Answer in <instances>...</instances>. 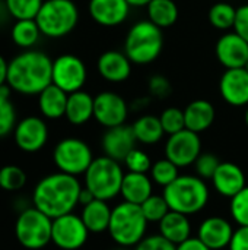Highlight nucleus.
I'll use <instances>...</instances> for the list:
<instances>
[{"instance_id": "1", "label": "nucleus", "mask_w": 248, "mask_h": 250, "mask_svg": "<svg viewBox=\"0 0 248 250\" xmlns=\"http://www.w3.org/2000/svg\"><path fill=\"white\" fill-rule=\"evenodd\" d=\"M53 83V60L39 50H23L9 62L7 86L20 95H39Z\"/></svg>"}, {"instance_id": "2", "label": "nucleus", "mask_w": 248, "mask_h": 250, "mask_svg": "<svg viewBox=\"0 0 248 250\" xmlns=\"http://www.w3.org/2000/svg\"><path fill=\"white\" fill-rule=\"evenodd\" d=\"M82 185L76 176L66 173H53L41 179L32 193L34 207L47 214L50 218H57L70 214L79 205Z\"/></svg>"}, {"instance_id": "3", "label": "nucleus", "mask_w": 248, "mask_h": 250, "mask_svg": "<svg viewBox=\"0 0 248 250\" xmlns=\"http://www.w3.org/2000/svg\"><path fill=\"white\" fill-rule=\"evenodd\" d=\"M164 198L171 211L194 215L205 209L209 202V188L199 176H178L170 186L164 188Z\"/></svg>"}, {"instance_id": "4", "label": "nucleus", "mask_w": 248, "mask_h": 250, "mask_svg": "<svg viewBox=\"0 0 248 250\" xmlns=\"http://www.w3.org/2000/svg\"><path fill=\"white\" fill-rule=\"evenodd\" d=\"M164 47L162 29L149 19L132 25L124 40V53L134 64L153 63Z\"/></svg>"}, {"instance_id": "5", "label": "nucleus", "mask_w": 248, "mask_h": 250, "mask_svg": "<svg viewBox=\"0 0 248 250\" xmlns=\"http://www.w3.org/2000/svg\"><path fill=\"white\" fill-rule=\"evenodd\" d=\"M146 229L148 220L140 205L124 201L113 208L108 233L117 246L134 248L145 239Z\"/></svg>"}, {"instance_id": "6", "label": "nucleus", "mask_w": 248, "mask_h": 250, "mask_svg": "<svg viewBox=\"0 0 248 250\" xmlns=\"http://www.w3.org/2000/svg\"><path fill=\"white\" fill-rule=\"evenodd\" d=\"M35 21L44 37L63 38L76 28L79 9L73 0H44Z\"/></svg>"}, {"instance_id": "7", "label": "nucleus", "mask_w": 248, "mask_h": 250, "mask_svg": "<svg viewBox=\"0 0 248 250\" xmlns=\"http://www.w3.org/2000/svg\"><path fill=\"white\" fill-rule=\"evenodd\" d=\"M85 176V188L92 192L96 199H114L120 190L124 179L123 168L118 161L104 155L94 158Z\"/></svg>"}, {"instance_id": "8", "label": "nucleus", "mask_w": 248, "mask_h": 250, "mask_svg": "<svg viewBox=\"0 0 248 250\" xmlns=\"http://www.w3.org/2000/svg\"><path fill=\"white\" fill-rule=\"evenodd\" d=\"M51 229L53 218L32 207L19 214L15 223V236L25 249L38 250L51 242Z\"/></svg>"}, {"instance_id": "9", "label": "nucleus", "mask_w": 248, "mask_h": 250, "mask_svg": "<svg viewBox=\"0 0 248 250\" xmlns=\"http://www.w3.org/2000/svg\"><path fill=\"white\" fill-rule=\"evenodd\" d=\"M53 160L58 171L77 177L86 173L94 161V155L85 141L77 138H64L56 145Z\"/></svg>"}, {"instance_id": "10", "label": "nucleus", "mask_w": 248, "mask_h": 250, "mask_svg": "<svg viewBox=\"0 0 248 250\" xmlns=\"http://www.w3.org/2000/svg\"><path fill=\"white\" fill-rule=\"evenodd\" d=\"M88 70L83 60L75 54H61L53 60V83L67 94L80 91Z\"/></svg>"}, {"instance_id": "11", "label": "nucleus", "mask_w": 248, "mask_h": 250, "mask_svg": "<svg viewBox=\"0 0 248 250\" xmlns=\"http://www.w3.org/2000/svg\"><path fill=\"white\" fill-rule=\"evenodd\" d=\"M89 236L82 217L75 215L73 212L57 217L53 220L51 229V242L63 250L80 249Z\"/></svg>"}, {"instance_id": "12", "label": "nucleus", "mask_w": 248, "mask_h": 250, "mask_svg": "<svg viewBox=\"0 0 248 250\" xmlns=\"http://www.w3.org/2000/svg\"><path fill=\"white\" fill-rule=\"evenodd\" d=\"M202 154V141L199 133L184 129L178 133L170 135L165 144V157L178 168L189 167L196 163Z\"/></svg>"}, {"instance_id": "13", "label": "nucleus", "mask_w": 248, "mask_h": 250, "mask_svg": "<svg viewBox=\"0 0 248 250\" xmlns=\"http://www.w3.org/2000/svg\"><path fill=\"white\" fill-rule=\"evenodd\" d=\"M129 114L127 103L121 95L113 91H102L94 97V119L104 127L124 125Z\"/></svg>"}, {"instance_id": "14", "label": "nucleus", "mask_w": 248, "mask_h": 250, "mask_svg": "<svg viewBox=\"0 0 248 250\" xmlns=\"http://www.w3.org/2000/svg\"><path fill=\"white\" fill-rule=\"evenodd\" d=\"M13 141L23 152H38L48 141L47 123L37 116H28L19 120L13 129Z\"/></svg>"}, {"instance_id": "15", "label": "nucleus", "mask_w": 248, "mask_h": 250, "mask_svg": "<svg viewBox=\"0 0 248 250\" xmlns=\"http://www.w3.org/2000/svg\"><path fill=\"white\" fill-rule=\"evenodd\" d=\"M215 53L225 69L244 67L248 62V42L235 31L227 32L218 40Z\"/></svg>"}, {"instance_id": "16", "label": "nucleus", "mask_w": 248, "mask_h": 250, "mask_svg": "<svg viewBox=\"0 0 248 250\" xmlns=\"http://www.w3.org/2000/svg\"><path fill=\"white\" fill-rule=\"evenodd\" d=\"M130 7L127 0H89L88 12L95 23L114 28L126 22Z\"/></svg>"}, {"instance_id": "17", "label": "nucleus", "mask_w": 248, "mask_h": 250, "mask_svg": "<svg viewBox=\"0 0 248 250\" xmlns=\"http://www.w3.org/2000/svg\"><path fill=\"white\" fill-rule=\"evenodd\" d=\"M219 92L234 107L248 105V72L244 67L227 69L219 81Z\"/></svg>"}, {"instance_id": "18", "label": "nucleus", "mask_w": 248, "mask_h": 250, "mask_svg": "<svg viewBox=\"0 0 248 250\" xmlns=\"http://www.w3.org/2000/svg\"><path fill=\"white\" fill-rule=\"evenodd\" d=\"M136 136L133 127L127 125H120L115 127L107 129L102 136L101 145L107 157L115 161H124V158L136 148Z\"/></svg>"}, {"instance_id": "19", "label": "nucleus", "mask_w": 248, "mask_h": 250, "mask_svg": "<svg viewBox=\"0 0 248 250\" xmlns=\"http://www.w3.org/2000/svg\"><path fill=\"white\" fill-rule=\"evenodd\" d=\"M215 190L224 198H234L246 188V174L234 163H221L213 177L210 179Z\"/></svg>"}, {"instance_id": "20", "label": "nucleus", "mask_w": 248, "mask_h": 250, "mask_svg": "<svg viewBox=\"0 0 248 250\" xmlns=\"http://www.w3.org/2000/svg\"><path fill=\"white\" fill-rule=\"evenodd\" d=\"M199 239L212 250H221L229 246L234 229L222 217H209L199 226Z\"/></svg>"}, {"instance_id": "21", "label": "nucleus", "mask_w": 248, "mask_h": 250, "mask_svg": "<svg viewBox=\"0 0 248 250\" xmlns=\"http://www.w3.org/2000/svg\"><path fill=\"white\" fill-rule=\"evenodd\" d=\"M96 67H98L99 75L105 81L114 82V83L124 82L132 73L130 59L126 56L124 51L121 53L117 50H108L102 53L98 59Z\"/></svg>"}, {"instance_id": "22", "label": "nucleus", "mask_w": 248, "mask_h": 250, "mask_svg": "<svg viewBox=\"0 0 248 250\" xmlns=\"http://www.w3.org/2000/svg\"><path fill=\"white\" fill-rule=\"evenodd\" d=\"M215 117V107L208 100H194L184 108L186 129L196 133L208 130L213 125Z\"/></svg>"}, {"instance_id": "23", "label": "nucleus", "mask_w": 248, "mask_h": 250, "mask_svg": "<svg viewBox=\"0 0 248 250\" xmlns=\"http://www.w3.org/2000/svg\"><path fill=\"white\" fill-rule=\"evenodd\" d=\"M120 195L126 202L142 205L152 193V179L145 173H132L124 174Z\"/></svg>"}, {"instance_id": "24", "label": "nucleus", "mask_w": 248, "mask_h": 250, "mask_svg": "<svg viewBox=\"0 0 248 250\" xmlns=\"http://www.w3.org/2000/svg\"><path fill=\"white\" fill-rule=\"evenodd\" d=\"M69 94L56 86L54 83L48 85L39 95H38V108L39 113L50 120H57L64 117L66 105H67Z\"/></svg>"}, {"instance_id": "25", "label": "nucleus", "mask_w": 248, "mask_h": 250, "mask_svg": "<svg viewBox=\"0 0 248 250\" xmlns=\"http://www.w3.org/2000/svg\"><path fill=\"white\" fill-rule=\"evenodd\" d=\"M158 224H159V234L175 246L190 239L191 224L189 221V217L184 214L170 211Z\"/></svg>"}, {"instance_id": "26", "label": "nucleus", "mask_w": 248, "mask_h": 250, "mask_svg": "<svg viewBox=\"0 0 248 250\" xmlns=\"http://www.w3.org/2000/svg\"><path fill=\"white\" fill-rule=\"evenodd\" d=\"M64 117L75 126L88 123L94 117V97L82 89L69 94Z\"/></svg>"}, {"instance_id": "27", "label": "nucleus", "mask_w": 248, "mask_h": 250, "mask_svg": "<svg viewBox=\"0 0 248 250\" xmlns=\"http://www.w3.org/2000/svg\"><path fill=\"white\" fill-rule=\"evenodd\" d=\"M113 209L108 207L107 201L102 199H94L91 204L85 205L82 209V220L89 230V233H104L108 231L110 220H111Z\"/></svg>"}, {"instance_id": "28", "label": "nucleus", "mask_w": 248, "mask_h": 250, "mask_svg": "<svg viewBox=\"0 0 248 250\" xmlns=\"http://www.w3.org/2000/svg\"><path fill=\"white\" fill-rule=\"evenodd\" d=\"M132 127H133L136 141L140 144H145V145L158 144L162 139V136L165 135L159 117L152 116V114H145V116L139 117L132 125Z\"/></svg>"}, {"instance_id": "29", "label": "nucleus", "mask_w": 248, "mask_h": 250, "mask_svg": "<svg viewBox=\"0 0 248 250\" xmlns=\"http://www.w3.org/2000/svg\"><path fill=\"white\" fill-rule=\"evenodd\" d=\"M148 19L161 29L172 26L178 19V6L175 0H151L146 6Z\"/></svg>"}, {"instance_id": "30", "label": "nucleus", "mask_w": 248, "mask_h": 250, "mask_svg": "<svg viewBox=\"0 0 248 250\" xmlns=\"http://www.w3.org/2000/svg\"><path fill=\"white\" fill-rule=\"evenodd\" d=\"M41 35H42L41 29L35 19L15 21V23L12 25V29H10L12 41L15 42V45H18L23 50L32 48L39 41Z\"/></svg>"}, {"instance_id": "31", "label": "nucleus", "mask_w": 248, "mask_h": 250, "mask_svg": "<svg viewBox=\"0 0 248 250\" xmlns=\"http://www.w3.org/2000/svg\"><path fill=\"white\" fill-rule=\"evenodd\" d=\"M10 88L7 85L0 88V138L13 133L16 126V110L10 100Z\"/></svg>"}, {"instance_id": "32", "label": "nucleus", "mask_w": 248, "mask_h": 250, "mask_svg": "<svg viewBox=\"0 0 248 250\" xmlns=\"http://www.w3.org/2000/svg\"><path fill=\"white\" fill-rule=\"evenodd\" d=\"M235 16H237V9L231 3H227V1L215 3L209 9V13H208L210 25L222 31L234 28Z\"/></svg>"}, {"instance_id": "33", "label": "nucleus", "mask_w": 248, "mask_h": 250, "mask_svg": "<svg viewBox=\"0 0 248 250\" xmlns=\"http://www.w3.org/2000/svg\"><path fill=\"white\" fill-rule=\"evenodd\" d=\"M44 0H4L9 15L15 19H35Z\"/></svg>"}, {"instance_id": "34", "label": "nucleus", "mask_w": 248, "mask_h": 250, "mask_svg": "<svg viewBox=\"0 0 248 250\" xmlns=\"http://www.w3.org/2000/svg\"><path fill=\"white\" fill-rule=\"evenodd\" d=\"M149 173H151V179L156 185H159L162 188L170 186L180 176L178 174V167L172 161H170L167 157L162 158V160H158L156 163H153Z\"/></svg>"}, {"instance_id": "35", "label": "nucleus", "mask_w": 248, "mask_h": 250, "mask_svg": "<svg viewBox=\"0 0 248 250\" xmlns=\"http://www.w3.org/2000/svg\"><path fill=\"white\" fill-rule=\"evenodd\" d=\"M26 185L25 171L13 164L0 168V188L7 192H16Z\"/></svg>"}, {"instance_id": "36", "label": "nucleus", "mask_w": 248, "mask_h": 250, "mask_svg": "<svg viewBox=\"0 0 248 250\" xmlns=\"http://www.w3.org/2000/svg\"><path fill=\"white\" fill-rule=\"evenodd\" d=\"M145 218L148 220V223H159L171 209L164 198L159 195H151L142 205H140Z\"/></svg>"}, {"instance_id": "37", "label": "nucleus", "mask_w": 248, "mask_h": 250, "mask_svg": "<svg viewBox=\"0 0 248 250\" xmlns=\"http://www.w3.org/2000/svg\"><path fill=\"white\" fill-rule=\"evenodd\" d=\"M161 125L164 127V132L167 135H174L186 129V119H184V110H180L177 107H168L165 108L159 116Z\"/></svg>"}, {"instance_id": "38", "label": "nucleus", "mask_w": 248, "mask_h": 250, "mask_svg": "<svg viewBox=\"0 0 248 250\" xmlns=\"http://www.w3.org/2000/svg\"><path fill=\"white\" fill-rule=\"evenodd\" d=\"M229 211L238 226H248V186L231 198Z\"/></svg>"}, {"instance_id": "39", "label": "nucleus", "mask_w": 248, "mask_h": 250, "mask_svg": "<svg viewBox=\"0 0 248 250\" xmlns=\"http://www.w3.org/2000/svg\"><path fill=\"white\" fill-rule=\"evenodd\" d=\"M123 163L126 164L127 170L132 173H145L146 174L152 168V161H151L149 155L145 151L137 149V148L130 151V154L124 158Z\"/></svg>"}, {"instance_id": "40", "label": "nucleus", "mask_w": 248, "mask_h": 250, "mask_svg": "<svg viewBox=\"0 0 248 250\" xmlns=\"http://www.w3.org/2000/svg\"><path fill=\"white\" fill-rule=\"evenodd\" d=\"M219 164H221V161L218 160V157H216V155L209 154V152H206V154H200V155H199V158H197V160H196V163H194L196 174H197L200 179H203V180H206V179H212V177H213V174H215V171L218 170Z\"/></svg>"}, {"instance_id": "41", "label": "nucleus", "mask_w": 248, "mask_h": 250, "mask_svg": "<svg viewBox=\"0 0 248 250\" xmlns=\"http://www.w3.org/2000/svg\"><path fill=\"white\" fill-rule=\"evenodd\" d=\"M134 250H177V246L161 234H155L145 237L139 245L134 246Z\"/></svg>"}, {"instance_id": "42", "label": "nucleus", "mask_w": 248, "mask_h": 250, "mask_svg": "<svg viewBox=\"0 0 248 250\" xmlns=\"http://www.w3.org/2000/svg\"><path fill=\"white\" fill-rule=\"evenodd\" d=\"M234 31L248 42V3L237 7V16L234 23Z\"/></svg>"}, {"instance_id": "43", "label": "nucleus", "mask_w": 248, "mask_h": 250, "mask_svg": "<svg viewBox=\"0 0 248 250\" xmlns=\"http://www.w3.org/2000/svg\"><path fill=\"white\" fill-rule=\"evenodd\" d=\"M228 249L248 250V226H240L237 230H234Z\"/></svg>"}, {"instance_id": "44", "label": "nucleus", "mask_w": 248, "mask_h": 250, "mask_svg": "<svg viewBox=\"0 0 248 250\" xmlns=\"http://www.w3.org/2000/svg\"><path fill=\"white\" fill-rule=\"evenodd\" d=\"M149 89L153 95L158 97H167L170 94V83L164 76H153L149 81Z\"/></svg>"}, {"instance_id": "45", "label": "nucleus", "mask_w": 248, "mask_h": 250, "mask_svg": "<svg viewBox=\"0 0 248 250\" xmlns=\"http://www.w3.org/2000/svg\"><path fill=\"white\" fill-rule=\"evenodd\" d=\"M177 250H212L209 249L199 237H190L186 242L180 243L177 246Z\"/></svg>"}, {"instance_id": "46", "label": "nucleus", "mask_w": 248, "mask_h": 250, "mask_svg": "<svg viewBox=\"0 0 248 250\" xmlns=\"http://www.w3.org/2000/svg\"><path fill=\"white\" fill-rule=\"evenodd\" d=\"M7 69H9V62L0 54V88L7 85Z\"/></svg>"}, {"instance_id": "47", "label": "nucleus", "mask_w": 248, "mask_h": 250, "mask_svg": "<svg viewBox=\"0 0 248 250\" xmlns=\"http://www.w3.org/2000/svg\"><path fill=\"white\" fill-rule=\"evenodd\" d=\"M94 199H96V198L92 195V192L83 186V188H82V190H80V195H79V205H83V207H85V205L91 204Z\"/></svg>"}, {"instance_id": "48", "label": "nucleus", "mask_w": 248, "mask_h": 250, "mask_svg": "<svg viewBox=\"0 0 248 250\" xmlns=\"http://www.w3.org/2000/svg\"><path fill=\"white\" fill-rule=\"evenodd\" d=\"M151 0H127V3L130 6H134V7H140V6H148Z\"/></svg>"}, {"instance_id": "49", "label": "nucleus", "mask_w": 248, "mask_h": 250, "mask_svg": "<svg viewBox=\"0 0 248 250\" xmlns=\"http://www.w3.org/2000/svg\"><path fill=\"white\" fill-rule=\"evenodd\" d=\"M113 250H130V248H124V246H117L115 249Z\"/></svg>"}, {"instance_id": "50", "label": "nucleus", "mask_w": 248, "mask_h": 250, "mask_svg": "<svg viewBox=\"0 0 248 250\" xmlns=\"http://www.w3.org/2000/svg\"><path fill=\"white\" fill-rule=\"evenodd\" d=\"M246 125L248 126V107H247V110H246Z\"/></svg>"}, {"instance_id": "51", "label": "nucleus", "mask_w": 248, "mask_h": 250, "mask_svg": "<svg viewBox=\"0 0 248 250\" xmlns=\"http://www.w3.org/2000/svg\"><path fill=\"white\" fill-rule=\"evenodd\" d=\"M244 69H246V70H247V72H248V62H247V63H246V66H244Z\"/></svg>"}]
</instances>
